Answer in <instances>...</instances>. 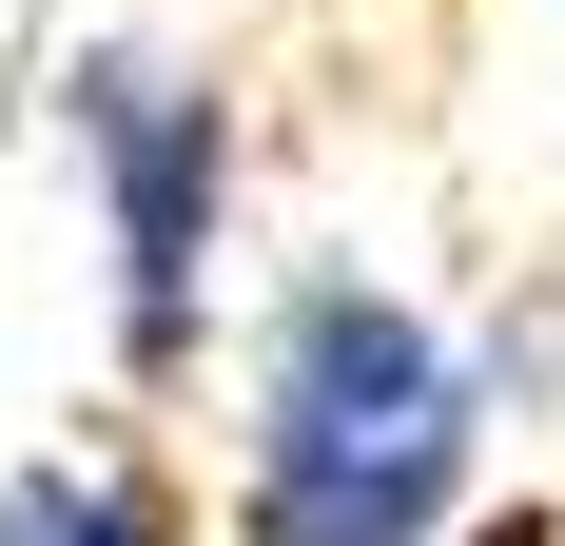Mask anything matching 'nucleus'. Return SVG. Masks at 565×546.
<instances>
[{
    "label": "nucleus",
    "mask_w": 565,
    "mask_h": 546,
    "mask_svg": "<svg viewBox=\"0 0 565 546\" xmlns=\"http://www.w3.org/2000/svg\"><path fill=\"white\" fill-rule=\"evenodd\" d=\"M468 351L409 293H371V273H312L274 313V351H254V507L274 527H391L429 546V507H449L468 469Z\"/></svg>",
    "instance_id": "f257e3e1"
},
{
    "label": "nucleus",
    "mask_w": 565,
    "mask_h": 546,
    "mask_svg": "<svg viewBox=\"0 0 565 546\" xmlns=\"http://www.w3.org/2000/svg\"><path fill=\"white\" fill-rule=\"evenodd\" d=\"M58 137H78V176H98V216H117V371L175 390L195 351H215L234 98L195 78V59H157V40H98V59H78V98H58Z\"/></svg>",
    "instance_id": "f03ea898"
},
{
    "label": "nucleus",
    "mask_w": 565,
    "mask_h": 546,
    "mask_svg": "<svg viewBox=\"0 0 565 546\" xmlns=\"http://www.w3.org/2000/svg\"><path fill=\"white\" fill-rule=\"evenodd\" d=\"M0 546H195V527H175V489L137 449H40L0 489Z\"/></svg>",
    "instance_id": "7ed1b4c3"
},
{
    "label": "nucleus",
    "mask_w": 565,
    "mask_h": 546,
    "mask_svg": "<svg viewBox=\"0 0 565 546\" xmlns=\"http://www.w3.org/2000/svg\"><path fill=\"white\" fill-rule=\"evenodd\" d=\"M234 546H391V527H274V507H254V527H234Z\"/></svg>",
    "instance_id": "20e7f679"
}]
</instances>
